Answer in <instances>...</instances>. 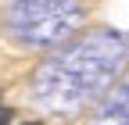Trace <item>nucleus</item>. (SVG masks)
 I'll list each match as a JSON object with an SVG mask.
<instances>
[{
	"instance_id": "nucleus-1",
	"label": "nucleus",
	"mask_w": 129,
	"mask_h": 125,
	"mask_svg": "<svg viewBox=\"0 0 129 125\" xmlns=\"http://www.w3.org/2000/svg\"><path fill=\"white\" fill-rule=\"evenodd\" d=\"M11 118H14V111H11V107H4V104H0V125H11Z\"/></svg>"
},
{
	"instance_id": "nucleus-2",
	"label": "nucleus",
	"mask_w": 129,
	"mask_h": 125,
	"mask_svg": "<svg viewBox=\"0 0 129 125\" xmlns=\"http://www.w3.org/2000/svg\"><path fill=\"white\" fill-rule=\"evenodd\" d=\"M22 125H43V121H36V118H32V121H22Z\"/></svg>"
}]
</instances>
